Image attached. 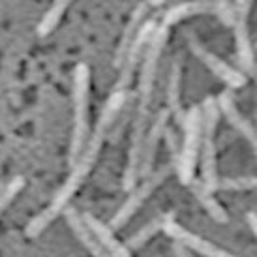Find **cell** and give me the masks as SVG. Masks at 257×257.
<instances>
[{"label":"cell","mask_w":257,"mask_h":257,"mask_svg":"<svg viewBox=\"0 0 257 257\" xmlns=\"http://www.w3.org/2000/svg\"><path fill=\"white\" fill-rule=\"evenodd\" d=\"M126 103V92L122 90H114L109 100L105 101V105L101 109L100 116H98V122H96V128H94L92 136H88V141H86L85 149L81 152V156L77 158V162L73 164L72 173L70 177L66 179V182L60 186V190L55 193V197L51 201V205L47 208H43L38 216H34L32 220L27 223L25 227V233L27 236H38L42 235L43 231L47 229V225L53 223V220L57 218L58 214H62V210L66 208L68 201L72 199V195L77 192V188L83 184V180L86 179V175L92 171L96 160L100 156L101 145L107 137V130L111 128L114 116L118 114L122 107Z\"/></svg>","instance_id":"6da1fadb"},{"label":"cell","mask_w":257,"mask_h":257,"mask_svg":"<svg viewBox=\"0 0 257 257\" xmlns=\"http://www.w3.org/2000/svg\"><path fill=\"white\" fill-rule=\"evenodd\" d=\"M90 72L86 64H77L73 68V130L72 143H70V164L77 162L90 136V122H88V103H90Z\"/></svg>","instance_id":"7a4b0ae2"},{"label":"cell","mask_w":257,"mask_h":257,"mask_svg":"<svg viewBox=\"0 0 257 257\" xmlns=\"http://www.w3.org/2000/svg\"><path fill=\"white\" fill-rule=\"evenodd\" d=\"M201 107V182L208 192H216L218 173H216V126L220 118V111L216 105V98H205Z\"/></svg>","instance_id":"3957f363"},{"label":"cell","mask_w":257,"mask_h":257,"mask_svg":"<svg viewBox=\"0 0 257 257\" xmlns=\"http://www.w3.org/2000/svg\"><path fill=\"white\" fill-rule=\"evenodd\" d=\"M182 128H184V139L180 143V154L179 160L175 164L179 180L184 186H190L195 179V165H197V152L201 147V107L193 105L184 113V120H182Z\"/></svg>","instance_id":"277c9868"},{"label":"cell","mask_w":257,"mask_h":257,"mask_svg":"<svg viewBox=\"0 0 257 257\" xmlns=\"http://www.w3.org/2000/svg\"><path fill=\"white\" fill-rule=\"evenodd\" d=\"M169 38V29L164 25H158L154 34L149 40V47L145 51L143 66H141V75H139V88H137V100H139V109L137 111H149L150 101H152V92H154V83H156L158 66L160 58L164 53V47Z\"/></svg>","instance_id":"5b68a950"},{"label":"cell","mask_w":257,"mask_h":257,"mask_svg":"<svg viewBox=\"0 0 257 257\" xmlns=\"http://www.w3.org/2000/svg\"><path fill=\"white\" fill-rule=\"evenodd\" d=\"M167 175H169V167H167V165H162L160 169L150 173L149 177H145L143 182L137 184L136 188L130 192V197L124 201L122 207L116 210V214L113 216V220H111V223H109V229L113 231V229L124 227V225L130 221V218L137 212V208L147 201V197H149L150 193L154 192L158 186L164 184V180Z\"/></svg>","instance_id":"8992f818"},{"label":"cell","mask_w":257,"mask_h":257,"mask_svg":"<svg viewBox=\"0 0 257 257\" xmlns=\"http://www.w3.org/2000/svg\"><path fill=\"white\" fill-rule=\"evenodd\" d=\"M156 27H158L156 19H147V21L141 25V29L137 30L136 38H134V42H132L128 53H126V57L122 60L120 68H118L120 73H118V79H116L114 90H122V92L128 90V86L132 85L134 75H136L137 64H139V60L143 57L145 47L149 45V40H150V36L154 34Z\"/></svg>","instance_id":"52a82bcc"},{"label":"cell","mask_w":257,"mask_h":257,"mask_svg":"<svg viewBox=\"0 0 257 257\" xmlns=\"http://www.w3.org/2000/svg\"><path fill=\"white\" fill-rule=\"evenodd\" d=\"M149 128V111H137L134 130H132V141L128 150V164L122 177V188L126 192H132L139 180V165H141V152H143L145 134Z\"/></svg>","instance_id":"ba28073f"},{"label":"cell","mask_w":257,"mask_h":257,"mask_svg":"<svg viewBox=\"0 0 257 257\" xmlns=\"http://www.w3.org/2000/svg\"><path fill=\"white\" fill-rule=\"evenodd\" d=\"M236 23H235V42H236V57L240 62L244 75L255 73V60H253V49L250 42V29H248V14L251 10V2H235Z\"/></svg>","instance_id":"9c48e42d"},{"label":"cell","mask_w":257,"mask_h":257,"mask_svg":"<svg viewBox=\"0 0 257 257\" xmlns=\"http://www.w3.org/2000/svg\"><path fill=\"white\" fill-rule=\"evenodd\" d=\"M190 49H192L193 55L197 58H201L203 64L207 66L208 70L214 73L220 81H223L229 88H242V86L248 83V77H246L240 70L229 66L227 62H223L220 57H216L214 53H210L208 49H205L195 38H190Z\"/></svg>","instance_id":"30bf717a"},{"label":"cell","mask_w":257,"mask_h":257,"mask_svg":"<svg viewBox=\"0 0 257 257\" xmlns=\"http://www.w3.org/2000/svg\"><path fill=\"white\" fill-rule=\"evenodd\" d=\"M164 233H167L171 238H175V242L182 244V246L188 248L190 251H197V253H201V255H205V257H236V255H233V253H229V251L218 248L214 242H210L207 238H203V236L192 233L190 229L179 225L175 220L169 221V223H165Z\"/></svg>","instance_id":"8fae6325"},{"label":"cell","mask_w":257,"mask_h":257,"mask_svg":"<svg viewBox=\"0 0 257 257\" xmlns=\"http://www.w3.org/2000/svg\"><path fill=\"white\" fill-rule=\"evenodd\" d=\"M167 120H169V113H167V109H162V111H158L152 124H149V128H147L143 141V152H141V165H139V179L149 177L152 169H154L156 152L158 147H160V141L164 137V130L167 126Z\"/></svg>","instance_id":"7c38bea8"},{"label":"cell","mask_w":257,"mask_h":257,"mask_svg":"<svg viewBox=\"0 0 257 257\" xmlns=\"http://www.w3.org/2000/svg\"><path fill=\"white\" fill-rule=\"evenodd\" d=\"M216 105H218V111L225 116V120H227L229 124L244 137V139H248V143L255 149L257 147L255 128H253V124H251L246 116H242V113L236 109V103H235V100H233V94L229 92V90H223V92L216 98Z\"/></svg>","instance_id":"4fadbf2b"},{"label":"cell","mask_w":257,"mask_h":257,"mask_svg":"<svg viewBox=\"0 0 257 257\" xmlns=\"http://www.w3.org/2000/svg\"><path fill=\"white\" fill-rule=\"evenodd\" d=\"M81 220L85 223V227L90 231V235L94 236V240L100 244L111 257H132L130 250L113 235V231L109 229V225H105L103 221H100L96 216L88 214V212L81 214Z\"/></svg>","instance_id":"5bb4252c"},{"label":"cell","mask_w":257,"mask_h":257,"mask_svg":"<svg viewBox=\"0 0 257 257\" xmlns=\"http://www.w3.org/2000/svg\"><path fill=\"white\" fill-rule=\"evenodd\" d=\"M149 8L150 6L147 2H139V4L134 8L132 15H130V21L126 23V29H124L120 42H118V49L114 53V68H116V70L120 68L122 60H124V57H126V53H128V49H130V45H132L134 38H136L137 30L141 29V25L145 23V15L149 12Z\"/></svg>","instance_id":"9a60e30c"},{"label":"cell","mask_w":257,"mask_h":257,"mask_svg":"<svg viewBox=\"0 0 257 257\" xmlns=\"http://www.w3.org/2000/svg\"><path fill=\"white\" fill-rule=\"evenodd\" d=\"M180 90H182V72H180L179 62H173L169 79H167V88H165V100H167V113L175 116L177 124L182 126L184 120V111H182V100H180Z\"/></svg>","instance_id":"2e32d148"},{"label":"cell","mask_w":257,"mask_h":257,"mask_svg":"<svg viewBox=\"0 0 257 257\" xmlns=\"http://www.w3.org/2000/svg\"><path fill=\"white\" fill-rule=\"evenodd\" d=\"M64 216L66 220H68V223H70V227H72L73 235L77 236L79 240H81V244L92 253V257H111L107 251L101 248L100 244L94 240V236L85 227V223L81 220V214H79L75 208H64Z\"/></svg>","instance_id":"e0dca14e"},{"label":"cell","mask_w":257,"mask_h":257,"mask_svg":"<svg viewBox=\"0 0 257 257\" xmlns=\"http://www.w3.org/2000/svg\"><path fill=\"white\" fill-rule=\"evenodd\" d=\"M175 220V212H164V214L156 216V218H152L150 221H147L143 227L137 229L134 235L130 236L128 240H126V248L128 250H137V248H141L143 244H147L152 238V236L160 233V231H164L165 223H169V221Z\"/></svg>","instance_id":"ac0fdd59"},{"label":"cell","mask_w":257,"mask_h":257,"mask_svg":"<svg viewBox=\"0 0 257 257\" xmlns=\"http://www.w3.org/2000/svg\"><path fill=\"white\" fill-rule=\"evenodd\" d=\"M190 188H192L193 195L197 197V201H199L201 205H203V208L208 212V216L212 218L214 221H218V223H227L229 221V214L227 210L221 207L220 203L216 201L214 193L208 192L207 188L203 186V182L201 180H195L193 179L192 182H190Z\"/></svg>","instance_id":"d6986e66"},{"label":"cell","mask_w":257,"mask_h":257,"mask_svg":"<svg viewBox=\"0 0 257 257\" xmlns=\"http://www.w3.org/2000/svg\"><path fill=\"white\" fill-rule=\"evenodd\" d=\"M207 12H212V2H182V4H175L164 14L162 25L169 29V27L177 25L186 17H190V15L207 14Z\"/></svg>","instance_id":"ffe728a7"},{"label":"cell","mask_w":257,"mask_h":257,"mask_svg":"<svg viewBox=\"0 0 257 257\" xmlns=\"http://www.w3.org/2000/svg\"><path fill=\"white\" fill-rule=\"evenodd\" d=\"M68 6H70L68 0H58V2H55V4L43 14L42 21H40V25H38V29H36L38 36H42V38L49 36L51 32L57 29L58 21L62 19V15H64V12L68 10Z\"/></svg>","instance_id":"44dd1931"},{"label":"cell","mask_w":257,"mask_h":257,"mask_svg":"<svg viewBox=\"0 0 257 257\" xmlns=\"http://www.w3.org/2000/svg\"><path fill=\"white\" fill-rule=\"evenodd\" d=\"M23 188H25V179L23 177H15V179H12L0 190V212H4L10 207V203L17 197V193L21 192Z\"/></svg>","instance_id":"7402d4cb"},{"label":"cell","mask_w":257,"mask_h":257,"mask_svg":"<svg viewBox=\"0 0 257 257\" xmlns=\"http://www.w3.org/2000/svg\"><path fill=\"white\" fill-rule=\"evenodd\" d=\"M257 186L255 177H236V179H218L216 190H253Z\"/></svg>","instance_id":"603a6c76"},{"label":"cell","mask_w":257,"mask_h":257,"mask_svg":"<svg viewBox=\"0 0 257 257\" xmlns=\"http://www.w3.org/2000/svg\"><path fill=\"white\" fill-rule=\"evenodd\" d=\"M212 10H214L216 15L220 17V21L225 27H235L236 12H235V6L231 2H212Z\"/></svg>","instance_id":"cb8c5ba5"},{"label":"cell","mask_w":257,"mask_h":257,"mask_svg":"<svg viewBox=\"0 0 257 257\" xmlns=\"http://www.w3.org/2000/svg\"><path fill=\"white\" fill-rule=\"evenodd\" d=\"M165 143H167V149H169V154L173 158V164H177V160H179V154H180V141H179V136H177V132L169 126H165L164 130V137Z\"/></svg>","instance_id":"d4e9b609"},{"label":"cell","mask_w":257,"mask_h":257,"mask_svg":"<svg viewBox=\"0 0 257 257\" xmlns=\"http://www.w3.org/2000/svg\"><path fill=\"white\" fill-rule=\"evenodd\" d=\"M173 251H175V255L177 257H193V253L188 248H184L182 244L175 242V246H173Z\"/></svg>","instance_id":"484cf974"},{"label":"cell","mask_w":257,"mask_h":257,"mask_svg":"<svg viewBox=\"0 0 257 257\" xmlns=\"http://www.w3.org/2000/svg\"><path fill=\"white\" fill-rule=\"evenodd\" d=\"M246 220H248V225H250V231L253 233V235H257V216H255V212H248L246 214Z\"/></svg>","instance_id":"4316f807"},{"label":"cell","mask_w":257,"mask_h":257,"mask_svg":"<svg viewBox=\"0 0 257 257\" xmlns=\"http://www.w3.org/2000/svg\"><path fill=\"white\" fill-rule=\"evenodd\" d=\"M0 190H2V182H0Z\"/></svg>","instance_id":"83f0119b"},{"label":"cell","mask_w":257,"mask_h":257,"mask_svg":"<svg viewBox=\"0 0 257 257\" xmlns=\"http://www.w3.org/2000/svg\"><path fill=\"white\" fill-rule=\"evenodd\" d=\"M0 214H2V212H0Z\"/></svg>","instance_id":"f1b7e54d"}]
</instances>
